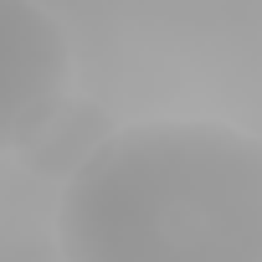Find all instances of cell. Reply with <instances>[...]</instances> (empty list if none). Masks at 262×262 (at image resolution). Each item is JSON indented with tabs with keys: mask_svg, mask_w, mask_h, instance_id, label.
<instances>
[{
	"mask_svg": "<svg viewBox=\"0 0 262 262\" xmlns=\"http://www.w3.org/2000/svg\"><path fill=\"white\" fill-rule=\"evenodd\" d=\"M72 262H262V139L216 118L123 123L62 180Z\"/></svg>",
	"mask_w": 262,
	"mask_h": 262,
	"instance_id": "6da1fadb",
	"label": "cell"
},
{
	"mask_svg": "<svg viewBox=\"0 0 262 262\" xmlns=\"http://www.w3.org/2000/svg\"><path fill=\"white\" fill-rule=\"evenodd\" d=\"M72 47L36 0H0V155H16L67 98Z\"/></svg>",
	"mask_w": 262,
	"mask_h": 262,
	"instance_id": "7a4b0ae2",
	"label": "cell"
},
{
	"mask_svg": "<svg viewBox=\"0 0 262 262\" xmlns=\"http://www.w3.org/2000/svg\"><path fill=\"white\" fill-rule=\"evenodd\" d=\"M113 113L93 98H62L41 123H36V134L16 149V160L36 175V180H72L88 155L113 134Z\"/></svg>",
	"mask_w": 262,
	"mask_h": 262,
	"instance_id": "3957f363",
	"label": "cell"
}]
</instances>
